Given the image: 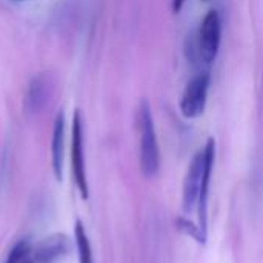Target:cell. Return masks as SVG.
I'll list each match as a JSON object with an SVG mask.
<instances>
[{"label": "cell", "instance_id": "obj_10", "mask_svg": "<svg viewBox=\"0 0 263 263\" xmlns=\"http://www.w3.org/2000/svg\"><path fill=\"white\" fill-rule=\"evenodd\" d=\"M76 247H77V254H79V263H92L91 245H89L86 231L80 222L76 223Z\"/></svg>", "mask_w": 263, "mask_h": 263}, {"label": "cell", "instance_id": "obj_6", "mask_svg": "<svg viewBox=\"0 0 263 263\" xmlns=\"http://www.w3.org/2000/svg\"><path fill=\"white\" fill-rule=\"evenodd\" d=\"M205 151V171H203V180L200 186L199 202H197V214H199V228L206 239L208 236V196H210V183H211V174L214 168V159H216V140L210 137L203 146Z\"/></svg>", "mask_w": 263, "mask_h": 263}, {"label": "cell", "instance_id": "obj_5", "mask_svg": "<svg viewBox=\"0 0 263 263\" xmlns=\"http://www.w3.org/2000/svg\"><path fill=\"white\" fill-rule=\"evenodd\" d=\"M203 171H205V151L200 148L196 156L193 157L185 180H183V194H182V206L186 214H190L194 208H197L200 186L203 180Z\"/></svg>", "mask_w": 263, "mask_h": 263}, {"label": "cell", "instance_id": "obj_8", "mask_svg": "<svg viewBox=\"0 0 263 263\" xmlns=\"http://www.w3.org/2000/svg\"><path fill=\"white\" fill-rule=\"evenodd\" d=\"M63 156H65V114L59 112L54 122V131H52V148H51V157H52V171L57 180H62L63 173Z\"/></svg>", "mask_w": 263, "mask_h": 263}, {"label": "cell", "instance_id": "obj_9", "mask_svg": "<svg viewBox=\"0 0 263 263\" xmlns=\"http://www.w3.org/2000/svg\"><path fill=\"white\" fill-rule=\"evenodd\" d=\"M49 97V83L48 79L43 74H39L32 77V80L28 85L26 97H25V106L31 112L40 111Z\"/></svg>", "mask_w": 263, "mask_h": 263}, {"label": "cell", "instance_id": "obj_13", "mask_svg": "<svg viewBox=\"0 0 263 263\" xmlns=\"http://www.w3.org/2000/svg\"><path fill=\"white\" fill-rule=\"evenodd\" d=\"M14 2H25V0H14Z\"/></svg>", "mask_w": 263, "mask_h": 263}, {"label": "cell", "instance_id": "obj_3", "mask_svg": "<svg viewBox=\"0 0 263 263\" xmlns=\"http://www.w3.org/2000/svg\"><path fill=\"white\" fill-rule=\"evenodd\" d=\"M211 83L210 71H200L191 77L186 83L182 97H180V112L185 119L193 120L200 117L205 112L206 102H208V91Z\"/></svg>", "mask_w": 263, "mask_h": 263}, {"label": "cell", "instance_id": "obj_12", "mask_svg": "<svg viewBox=\"0 0 263 263\" xmlns=\"http://www.w3.org/2000/svg\"><path fill=\"white\" fill-rule=\"evenodd\" d=\"M183 3H185V0H171V9H173V12L174 14L180 12V9L183 8Z\"/></svg>", "mask_w": 263, "mask_h": 263}, {"label": "cell", "instance_id": "obj_7", "mask_svg": "<svg viewBox=\"0 0 263 263\" xmlns=\"http://www.w3.org/2000/svg\"><path fill=\"white\" fill-rule=\"evenodd\" d=\"M68 247H69L68 239L65 236L57 234L40 242L34 251H29L26 260L34 263H51L59 259L60 256H63L68 251Z\"/></svg>", "mask_w": 263, "mask_h": 263}, {"label": "cell", "instance_id": "obj_1", "mask_svg": "<svg viewBox=\"0 0 263 263\" xmlns=\"http://www.w3.org/2000/svg\"><path fill=\"white\" fill-rule=\"evenodd\" d=\"M137 125L140 134V168L146 177H154L160 168V149L151 106L146 99L140 102L137 111Z\"/></svg>", "mask_w": 263, "mask_h": 263}, {"label": "cell", "instance_id": "obj_14", "mask_svg": "<svg viewBox=\"0 0 263 263\" xmlns=\"http://www.w3.org/2000/svg\"><path fill=\"white\" fill-rule=\"evenodd\" d=\"M203 2H208V0H203Z\"/></svg>", "mask_w": 263, "mask_h": 263}, {"label": "cell", "instance_id": "obj_4", "mask_svg": "<svg viewBox=\"0 0 263 263\" xmlns=\"http://www.w3.org/2000/svg\"><path fill=\"white\" fill-rule=\"evenodd\" d=\"M71 166L76 185L83 199H88V182L85 171V154H83V125L80 111L74 112L72 119V139H71Z\"/></svg>", "mask_w": 263, "mask_h": 263}, {"label": "cell", "instance_id": "obj_11", "mask_svg": "<svg viewBox=\"0 0 263 263\" xmlns=\"http://www.w3.org/2000/svg\"><path fill=\"white\" fill-rule=\"evenodd\" d=\"M29 251H31V250H29L28 242H26V240H20V242H17V243L12 247V250L9 251L8 259H6V262L5 263H22L23 260L28 259Z\"/></svg>", "mask_w": 263, "mask_h": 263}, {"label": "cell", "instance_id": "obj_2", "mask_svg": "<svg viewBox=\"0 0 263 263\" xmlns=\"http://www.w3.org/2000/svg\"><path fill=\"white\" fill-rule=\"evenodd\" d=\"M222 42V18L217 9H210L200 22L191 45V59L203 65H211L219 54Z\"/></svg>", "mask_w": 263, "mask_h": 263}]
</instances>
